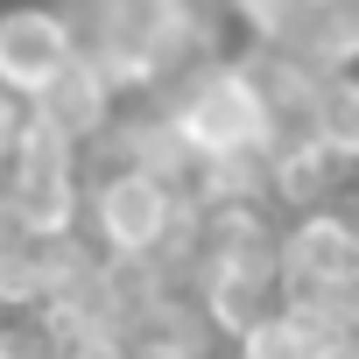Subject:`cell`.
Wrapping results in <instances>:
<instances>
[{
    "mask_svg": "<svg viewBox=\"0 0 359 359\" xmlns=\"http://www.w3.org/2000/svg\"><path fill=\"white\" fill-rule=\"evenodd\" d=\"M155 113L191 141V155H198V162L268 148V120H261V99H254L247 71H240V64H219V57L191 64L184 78H169Z\"/></svg>",
    "mask_w": 359,
    "mask_h": 359,
    "instance_id": "cell-1",
    "label": "cell"
},
{
    "mask_svg": "<svg viewBox=\"0 0 359 359\" xmlns=\"http://www.w3.org/2000/svg\"><path fill=\"white\" fill-rule=\"evenodd\" d=\"M78 198H85L92 233L106 240V254H113V261H155V254L169 247L176 219H184V205H191V198L162 191L155 176L127 169V162H113V169L99 176V191H78Z\"/></svg>",
    "mask_w": 359,
    "mask_h": 359,
    "instance_id": "cell-2",
    "label": "cell"
},
{
    "mask_svg": "<svg viewBox=\"0 0 359 359\" xmlns=\"http://www.w3.org/2000/svg\"><path fill=\"white\" fill-rule=\"evenodd\" d=\"M64 64H71V43H64L57 8H8L0 15V85L15 99H36Z\"/></svg>",
    "mask_w": 359,
    "mask_h": 359,
    "instance_id": "cell-3",
    "label": "cell"
},
{
    "mask_svg": "<svg viewBox=\"0 0 359 359\" xmlns=\"http://www.w3.org/2000/svg\"><path fill=\"white\" fill-rule=\"evenodd\" d=\"M29 113H36L43 127H57V134L85 155V148H99V141H106V127H113V92H106L85 64H64V71L29 99Z\"/></svg>",
    "mask_w": 359,
    "mask_h": 359,
    "instance_id": "cell-4",
    "label": "cell"
},
{
    "mask_svg": "<svg viewBox=\"0 0 359 359\" xmlns=\"http://www.w3.org/2000/svg\"><path fill=\"white\" fill-rule=\"evenodd\" d=\"M310 141H324L331 155H345V162L359 169V78H352V71H324V78H317Z\"/></svg>",
    "mask_w": 359,
    "mask_h": 359,
    "instance_id": "cell-5",
    "label": "cell"
},
{
    "mask_svg": "<svg viewBox=\"0 0 359 359\" xmlns=\"http://www.w3.org/2000/svg\"><path fill=\"white\" fill-rule=\"evenodd\" d=\"M233 352H240V359H331V352H324V338H317V324H310V317H296L289 303L261 310V317L233 338Z\"/></svg>",
    "mask_w": 359,
    "mask_h": 359,
    "instance_id": "cell-6",
    "label": "cell"
},
{
    "mask_svg": "<svg viewBox=\"0 0 359 359\" xmlns=\"http://www.w3.org/2000/svg\"><path fill=\"white\" fill-rule=\"evenodd\" d=\"M303 64H317V71H359V0H317L310 36H303Z\"/></svg>",
    "mask_w": 359,
    "mask_h": 359,
    "instance_id": "cell-7",
    "label": "cell"
},
{
    "mask_svg": "<svg viewBox=\"0 0 359 359\" xmlns=\"http://www.w3.org/2000/svg\"><path fill=\"white\" fill-rule=\"evenodd\" d=\"M240 22L254 29L261 50H289L303 57V36H310V15H317V0H233Z\"/></svg>",
    "mask_w": 359,
    "mask_h": 359,
    "instance_id": "cell-8",
    "label": "cell"
},
{
    "mask_svg": "<svg viewBox=\"0 0 359 359\" xmlns=\"http://www.w3.org/2000/svg\"><path fill=\"white\" fill-rule=\"evenodd\" d=\"M0 359H57V331L43 317L8 310V317H0Z\"/></svg>",
    "mask_w": 359,
    "mask_h": 359,
    "instance_id": "cell-9",
    "label": "cell"
},
{
    "mask_svg": "<svg viewBox=\"0 0 359 359\" xmlns=\"http://www.w3.org/2000/svg\"><path fill=\"white\" fill-rule=\"evenodd\" d=\"M22 127H29V99H15L8 85H0V162L15 155V141H22Z\"/></svg>",
    "mask_w": 359,
    "mask_h": 359,
    "instance_id": "cell-10",
    "label": "cell"
}]
</instances>
